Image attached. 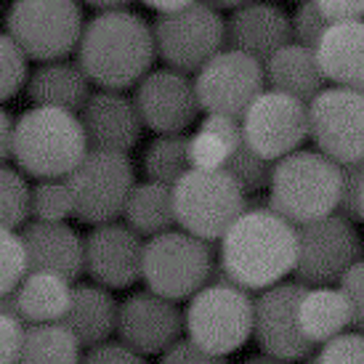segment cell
<instances>
[{"instance_id":"b9f144b4","label":"cell","mask_w":364,"mask_h":364,"mask_svg":"<svg viewBox=\"0 0 364 364\" xmlns=\"http://www.w3.org/2000/svg\"><path fill=\"white\" fill-rule=\"evenodd\" d=\"M338 284L343 287V293L348 295V301H351L354 327L359 333H364V258H359V261L343 274V279Z\"/></svg>"},{"instance_id":"d6986e66","label":"cell","mask_w":364,"mask_h":364,"mask_svg":"<svg viewBox=\"0 0 364 364\" xmlns=\"http://www.w3.org/2000/svg\"><path fill=\"white\" fill-rule=\"evenodd\" d=\"M80 120L91 149L128 154L141 141L144 120L136 102L125 96V91H93L80 109Z\"/></svg>"},{"instance_id":"cb8c5ba5","label":"cell","mask_w":364,"mask_h":364,"mask_svg":"<svg viewBox=\"0 0 364 364\" xmlns=\"http://www.w3.org/2000/svg\"><path fill=\"white\" fill-rule=\"evenodd\" d=\"M88 75L82 72L77 59L41 61V67L27 80V93L35 107H59V109L80 112L91 96Z\"/></svg>"},{"instance_id":"7a4b0ae2","label":"cell","mask_w":364,"mask_h":364,"mask_svg":"<svg viewBox=\"0 0 364 364\" xmlns=\"http://www.w3.org/2000/svg\"><path fill=\"white\" fill-rule=\"evenodd\" d=\"M77 64L96 88L125 91L136 88L157 59L152 24L131 9L102 11L85 21Z\"/></svg>"},{"instance_id":"7bdbcfd3","label":"cell","mask_w":364,"mask_h":364,"mask_svg":"<svg viewBox=\"0 0 364 364\" xmlns=\"http://www.w3.org/2000/svg\"><path fill=\"white\" fill-rule=\"evenodd\" d=\"M82 364H149L144 354L128 348L125 343H99L88 348Z\"/></svg>"},{"instance_id":"4dcf8cb0","label":"cell","mask_w":364,"mask_h":364,"mask_svg":"<svg viewBox=\"0 0 364 364\" xmlns=\"http://www.w3.org/2000/svg\"><path fill=\"white\" fill-rule=\"evenodd\" d=\"M192 171L189 136L186 133H157L144 152V173L149 181L176 186Z\"/></svg>"},{"instance_id":"74e56055","label":"cell","mask_w":364,"mask_h":364,"mask_svg":"<svg viewBox=\"0 0 364 364\" xmlns=\"http://www.w3.org/2000/svg\"><path fill=\"white\" fill-rule=\"evenodd\" d=\"M362 194H364V160L341 165V205L338 213H343L351 221H362Z\"/></svg>"},{"instance_id":"9c48e42d","label":"cell","mask_w":364,"mask_h":364,"mask_svg":"<svg viewBox=\"0 0 364 364\" xmlns=\"http://www.w3.org/2000/svg\"><path fill=\"white\" fill-rule=\"evenodd\" d=\"M85 30L77 0H14L6 32L32 61L67 59L77 51Z\"/></svg>"},{"instance_id":"ba28073f","label":"cell","mask_w":364,"mask_h":364,"mask_svg":"<svg viewBox=\"0 0 364 364\" xmlns=\"http://www.w3.org/2000/svg\"><path fill=\"white\" fill-rule=\"evenodd\" d=\"M152 30L157 56L165 67L186 75L200 72V67L226 48V19L205 0L157 14Z\"/></svg>"},{"instance_id":"d4e9b609","label":"cell","mask_w":364,"mask_h":364,"mask_svg":"<svg viewBox=\"0 0 364 364\" xmlns=\"http://www.w3.org/2000/svg\"><path fill=\"white\" fill-rule=\"evenodd\" d=\"M263 72H266V88L290 93L306 104L327 85L314 48L295 41L282 46L279 51L263 61Z\"/></svg>"},{"instance_id":"3957f363","label":"cell","mask_w":364,"mask_h":364,"mask_svg":"<svg viewBox=\"0 0 364 364\" xmlns=\"http://www.w3.org/2000/svg\"><path fill=\"white\" fill-rule=\"evenodd\" d=\"M88 149V136L77 112L32 107L16 120L14 160L32 178H67Z\"/></svg>"},{"instance_id":"bcb514c9","label":"cell","mask_w":364,"mask_h":364,"mask_svg":"<svg viewBox=\"0 0 364 364\" xmlns=\"http://www.w3.org/2000/svg\"><path fill=\"white\" fill-rule=\"evenodd\" d=\"M80 3H85L88 9L93 11H122V9H128L133 0H80Z\"/></svg>"},{"instance_id":"9a60e30c","label":"cell","mask_w":364,"mask_h":364,"mask_svg":"<svg viewBox=\"0 0 364 364\" xmlns=\"http://www.w3.org/2000/svg\"><path fill=\"white\" fill-rule=\"evenodd\" d=\"M306 293L301 282H279L261 290L255 298L253 338L263 354L284 362H301L314 351V343L304 335L298 322V306Z\"/></svg>"},{"instance_id":"1f68e13d","label":"cell","mask_w":364,"mask_h":364,"mask_svg":"<svg viewBox=\"0 0 364 364\" xmlns=\"http://www.w3.org/2000/svg\"><path fill=\"white\" fill-rule=\"evenodd\" d=\"M30 215L35 221H67L75 215V200L67 178H38L32 186Z\"/></svg>"},{"instance_id":"f546056e","label":"cell","mask_w":364,"mask_h":364,"mask_svg":"<svg viewBox=\"0 0 364 364\" xmlns=\"http://www.w3.org/2000/svg\"><path fill=\"white\" fill-rule=\"evenodd\" d=\"M80 341L61 322L27 324L19 364H82Z\"/></svg>"},{"instance_id":"83f0119b","label":"cell","mask_w":364,"mask_h":364,"mask_svg":"<svg viewBox=\"0 0 364 364\" xmlns=\"http://www.w3.org/2000/svg\"><path fill=\"white\" fill-rule=\"evenodd\" d=\"M242 144V120L229 114L205 112L200 128L189 136L192 168L200 171H223L234 149Z\"/></svg>"},{"instance_id":"ffe728a7","label":"cell","mask_w":364,"mask_h":364,"mask_svg":"<svg viewBox=\"0 0 364 364\" xmlns=\"http://www.w3.org/2000/svg\"><path fill=\"white\" fill-rule=\"evenodd\" d=\"M293 43V16L272 0H250L226 19V46L266 61Z\"/></svg>"},{"instance_id":"2e32d148","label":"cell","mask_w":364,"mask_h":364,"mask_svg":"<svg viewBox=\"0 0 364 364\" xmlns=\"http://www.w3.org/2000/svg\"><path fill=\"white\" fill-rule=\"evenodd\" d=\"M133 102L139 107L144 128L154 133H186L203 112L194 80L186 72L160 67L136 82Z\"/></svg>"},{"instance_id":"7dc6e473","label":"cell","mask_w":364,"mask_h":364,"mask_svg":"<svg viewBox=\"0 0 364 364\" xmlns=\"http://www.w3.org/2000/svg\"><path fill=\"white\" fill-rule=\"evenodd\" d=\"M144 6H149L154 9L157 14H165V11H176V9H183V6H189L194 0H141Z\"/></svg>"},{"instance_id":"8fae6325","label":"cell","mask_w":364,"mask_h":364,"mask_svg":"<svg viewBox=\"0 0 364 364\" xmlns=\"http://www.w3.org/2000/svg\"><path fill=\"white\" fill-rule=\"evenodd\" d=\"M362 258V237L351 218L330 213L298 226L295 279L306 287L338 284L343 274Z\"/></svg>"},{"instance_id":"681fc988","label":"cell","mask_w":364,"mask_h":364,"mask_svg":"<svg viewBox=\"0 0 364 364\" xmlns=\"http://www.w3.org/2000/svg\"><path fill=\"white\" fill-rule=\"evenodd\" d=\"M205 3H210L213 9L218 11H234L240 9V6H245V3H250V0H205Z\"/></svg>"},{"instance_id":"5b68a950","label":"cell","mask_w":364,"mask_h":364,"mask_svg":"<svg viewBox=\"0 0 364 364\" xmlns=\"http://www.w3.org/2000/svg\"><path fill=\"white\" fill-rule=\"evenodd\" d=\"M176 223L205 242H221L247 210V194L226 171H192L173 186Z\"/></svg>"},{"instance_id":"f1b7e54d","label":"cell","mask_w":364,"mask_h":364,"mask_svg":"<svg viewBox=\"0 0 364 364\" xmlns=\"http://www.w3.org/2000/svg\"><path fill=\"white\" fill-rule=\"evenodd\" d=\"M122 218L141 237H157L162 232H171L176 226L173 186L149 181V178L144 183H136L128 203H125Z\"/></svg>"},{"instance_id":"ab89813d","label":"cell","mask_w":364,"mask_h":364,"mask_svg":"<svg viewBox=\"0 0 364 364\" xmlns=\"http://www.w3.org/2000/svg\"><path fill=\"white\" fill-rule=\"evenodd\" d=\"M157 364H226V359L205 351L203 346H197L186 335V338H178L176 343L168 346L160 354V362Z\"/></svg>"},{"instance_id":"4fadbf2b","label":"cell","mask_w":364,"mask_h":364,"mask_svg":"<svg viewBox=\"0 0 364 364\" xmlns=\"http://www.w3.org/2000/svg\"><path fill=\"white\" fill-rule=\"evenodd\" d=\"M242 139L266 160H282L304 149L309 139V104L266 88L242 114Z\"/></svg>"},{"instance_id":"ac0fdd59","label":"cell","mask_w":364,"mask_h":364,"mask_svg":"<svg viewBox=\"0 0 364 364\" xmlns=\"http://www.w3.org/2000/svg\"><path fill=\"white\" fill-rule=\"evenodd\" d=\"M144 240L128 223H99L85 237V272L96 284L109 290L131 287L141 279Z\"/></svg>"},{"instance_id":"484cf974","label":"cell","mask_w":364,"mask_h":364,"mask_svg":"<svg viewBox=\"0 0 364 364\" xmlns=\"http://www.w3.org/2000/svg\"><path fill=\"white\" fill-rule=\"evenodd\" d=\"M298 322L314 346H322L354 324L351 301L341 284L338 287H333V284L306 287L301 306H298Z\"/></svg>"},{"instance_id":"f907efd6","label":"cell","mask_w":364,"mask_h":364,"mask_svg":"<svg viewBox=\"0 0 364 364\" xmlns=\"http://www.w3.org/2000/svg\"><path fill=\"white\" fill-rule=\"evenodd\" d=\"M301 364H322V362H319V354H309L306 359H301Z\"/></svg>"},{"instance_id":"8d00e7d4","label":"cell","mask_w":364,"mask_h":364,"mask_svg":"<svg viewBox=\"0 0 364 364\" xmlns=\"http://www.w3.org/2000/svg\"><path fill=\"white\" fill-rule=\"evenodd\" d=\"M293 16V41L309 48H316V43L322 41L324 30L330 27V21L324 19V14L319 11L316 0H301L295 3Z\"/></svg>"},{"instance_id":"c3c4849f","label":"cell","mask_w":364,"mask_h":364,"mask_svg":"<svg viewBox=\"0 0 364 364\" xmlns=\"http://www.w3.org/2000/svg\"><path fill=\"white\" fill-rule=\"evenodd\" d=\"M242 364H290V362H284V359H277V356L272 354H255V356H247Z\"/></svg>"},{"instance_id":"d6a6232c","label":"cell","mask_w":364,"mask_h":364,"mask_svg":"<svg viewBox=\"0 0 364 364\" xmlns=\"http://www.w3.org/2000/svg\"><path fill=\"white\" fill-rule=\"evenodd\" d=\"M223 171L229 173L234 181H237V186L250 197V194H258V192H263V189H269V181H272V173H274V160L261 157V154L255 152L253 146H247L242 139V144L234 149L229 162L223 165Z\"/></svg>"},{"instance_id":"d590c367","label":"cell","mask_w":364,"mask_h":364,"mask_svg":"<svg viewBox=\"0 0 364 364\" xmlns=\"http://www.w3.org/2000/svg\"><path fill=\"white\" fill-rule=\"evenodd\" d=\"M27 272H30V266H27L21 234L0 226V295L14 293L21 284V279L27 277Z\"/></svg>"},{"instance_id":"7402d4cb","label":"cell","mask_w":364,"mask_h":364,"mask_svg":"<svg viewBox=\"0 0 364 364\" xmlns=\"http://www.w3.org/2000/svg\"><path fill=\"white\" fill-rule=\"evenodd\" d=\"M314 53L327 85L364 91V19L333 21Z\"/></svg>"},{"instance_id":"816d5d0a","label":"cell","mask_w":364,"mask_h":364,"mask_svg":"<svg viewBox=\"0 0 364 364\" xmlns=\"http://www.w3.org/2000/svg\"><path fill=\"white\" fill-rule=\"evenodd\" d=\"M362 221H364V194H362Z\"/></svg>"},{"instance_id":"5bb4252c","label":"cell","mask_w":364,"mask_h":364,"mask_svg":"<svg viewBox=\"0 0 364 364\" xmlns=\"http://www.w3.org/2000/svg\"><path fill=\"white\" fill-rule=\"evenodd\" d=\"M194 88L203 112L229 114L242 120L255 96L266 91L263 61L237 48H223L200 72H194Z\"/></svg>"},{"instance_id":"4316f807","label":"cell","mask_w":364,"mask_h":364,"mask_svg":"<svg viewBox=\"0 0 364 364\" xmlns=\"http://www.w3.org/2000/svg\"><path fill=\"white\" fill-rule=\"evenodd\" d=\"M16 301L24 324L61 322L72 301V282L59 274L27 272L16 287Z\"/></svg>"},{"instance_id":"52a82bcc","label":"cell","mask_w":364,"mask_h":364,"mask_svg":"<svg viewBox=\"0 0 364 364\" xmlns=\"http://www.w3.org/2000/svg\"><path fill=\"white\" fill-rule=\"evenodd\" d=\"M255 301L240 284H205L183 311L186 335L215 356H229L253 335Z\"/></svg>"},{"instance_id":"277c9868","label":"cell","mask_w":364,"mask_h":364,"mask_svg":"<svg viewBox=\"0 0 364 364\" xmlns=\"http://www.w3.org/2000/svg\"><path fill=\"white\" fill-rule=\"evenodd\" d=\"M269 205L295 226L330 213L341 205V162L319 149H298L274 162Z\"/></svg>"},{"instance_id":"6da1fadb","label":"cell","mask_w":364,"mask_h":364,"mask_svg":"<svg viewBox=\"0 0 364 364\" xmlns=\"http://www.w3.org/2000/svg\"><path fill=\"white\" fill-rule=\"evenodd\" d=\"M223 272L245 290H266L295 274L298 226L272 205H250L221 240Z\"/></svg>"},{"instance_id":"f35d334b","label":"cell","mask_w":364,"mask_h":364,"mask_svg":"<svg viewBox=\"0 0 364 364\" xmlns=\"http://www.w3.org/2000/svg\"><path fill=\"white\" fill-rule=\"evenodd\" d=\"M322 364H364V333H341L319 348Z\"/></svg>"},{"instance_id":"44dd1931","label":"cell","mask_w":364,"mask_h":364,"mask_svg":"<svg viewBox=\"0 0 364 364\" xmlns=\"http://www.w3.org/2000/svg\"><path fill=\"white\" fill-rule=\"evenodd\" d=\"M30 272L77 279L85 272V240L67 221H32L21 229Z\"/></svg>"},{"instance_id":"836d02e7","label":"cell","mask_w":364,"mask_h":364,"mask_svg":"<svg viewBox=\"0 0 364 364\" xmlns=\"http://www.w3.org/2000/svg\"><path fill=\"white\" fill-rule=\"evenodd\" d=\"M30 197L24 176L9 165H0V226L19 229L30 218Z\"/></svg>"},{"instance_id":"f5cc1de1","label":"cell","mask_w":364,"mask_h":364,"mask_svg":"<svg viewBox=\"0 0 364 364\" xmlns=\"http://www.w3.org/2000/svg\"><path fill=\"white\" fill-rule=\"evenodd\" d=\"M287 3H301V0H287Z\"/></svg>"},{"instance_id":"f6af8a7d","label":"cell","mask_w":364,"mask_h":364,"mask_svg":"<svg viewBox=\"0 0 364 364\" xmlns=\"http://www.w3.org/2000/svg\"><path fill=\"white\" fill-rule=\"evenodd\" d=\"M14 131H16V120L0 107V165L14 157Z\"/></svg>"},{"instance_id":"60d3db41","label":"cell","mask_w":364,"mask_h":364,"mask_svg":"<svg viewBox=\"0 0 364 364\" xmlns=\"http://www.w3.org/2000/svg\"><path fill=\"white\" fill-rule=\"evenodd\" d=\"M24 335L27 324L11 314H0V364H19Z\"/></svg>"},{"instance_id":"e0dca14e","label":"cell","mask_w":364,"mask_h":364,"mask_svg":"<svg viewBox=\"0 0 364 364\" xmlns=\"http://www.w3.org/2000/svg\"><path fill=\"white\" fill-rule=\"evenodd\" d=\"M183 324V311L176 301L152 293L149 287L141 293L128 295L117 311V338L128 348L139 354H162L171 343H176Z\"/></svg>"},{"instance_id":"e575fe53","label":"cell","mask_w":364,"mask_h":364,"mask_svg":"<svg viewBox=\"0 0 364 364\" xmlns=\"http://www.w3.org/2000/svg\"><path fill=\"white\" fill-rule=\"evenodd\" d=\"M30 80V56L9 32H0V104L14 99Z\"/></svg>"},{"instance_id":"8992f818","label":"cell","mask_w":364,"mask_h":364,"mask_svg":"<svg viewBox=\"0 0 364 364\" xmlns=\"http://www.w3.org/2000/svg\"><path fill=\"white\" fill-rule=\"evenodd\" d=\"M213 266L215 255L210 242L183 229H171L146 240L141 279L152 293L171 301H186L210 282Z\"/></svg>"},{"instance_id":"ee69618b","label":"cell","mask_w":364,"mask_h":364,"mask_svg":"<svg viewBox=\"0 0 364 364\" xmlns=\"http://www.w3.org/2000/svg\"><path fill=\"white\" fill-rule=\"evenodd\" d=\"M324 19L330 21H354L364 19V0H316Z\"/></svg>"},{"instance_id":"7c38bea8","label":"cell","mask_w":364,"mask_h":364,"mask_svg":"<svg viewBox=\"0 0 364 364\" xmlns=\"http://www.w3.org/2000/svg\"><path fill=\"white\" fill-rule=\"evenodd\" d=\"M309 139L330 160H364V93L324 85L309 102Z\"/></svg>"},{"instance_id":"30bf717a","label":"cell","mask_w":364,"mask_h":364,"mask_svg":"<svg viewBox=\"0 0 364 364\" xmlns=\"http://www.w3.org/2000/svg\"><path fill=\"white\" fill-rule=\"evenodd\" d=\"M75 200V218L82 223L117 221L136 186V173L128 154L88 149L80 165L67 176Z\"/></svg>"},{"instance_id":"603a6c76","label":"cell","mask_w":364,"mask_h":364,"mask_svg":"<svg viewBox=\"0 0 364 364\" xmlns=\"http://www.w3.org/2000/svg\"><path fill=\"white\" fill-rule=\"evenodd\" d=\"M117 311H120V304L112 298L109 287L96 282L75 284L70 309L61 324L70 327L80 346L93 348L99 343H107V338L117 333Z\"/></svg>"}]
</instances>
